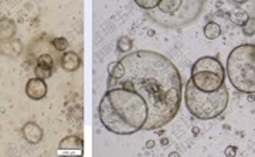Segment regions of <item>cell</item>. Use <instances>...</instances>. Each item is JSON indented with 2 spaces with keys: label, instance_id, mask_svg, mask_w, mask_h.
Segmentation results:
<instances>
[{
  "label": "cell",
  "instance_id": "6da1fadb",
  "mask_svg": "<svg viewBox=\"0 0 255 157\" xmlns=\"http://www.w3.org/2000/svg\"><path fill=\"white\" fill-rule=\"evenodd\" d=\"M108 88L121 87L143 96L149 116L143 131H156L169 125L182 104V75L164 55L138 50L123 55L108 68Z\"/></svg>",
  "mask_w": 255,
  "mask_h": 157
},
{
  "label": "cell",
  "instance_id": "7a4b0ae2",
  "mask_svg": "<svg viewBox=\"0 0 255 157\" xmlns=\"http://www.w3.org/2000/svg\"><path fill=\"white\" fill-rule=\"evenodd\" d=\"M98 115L104 128L111 133L126 136L143 131L149 116V108L138 92L114 87L108 88L98 105Z\"/></svg>",
  "mask_w": 255,
  "mask_h": 157
},
{
  "label": "cell",
  "instance_id": "3957f363",
  "mask_svg": "<svg viewBox=\"0 0 255 157\" xmlns=\"http://www.w3.org/2000/svg\"><path fill=\"white\" fill-rule=\"evenodd\" d=\"M203 6L204 0H162L156 9L146 13L159 26L176 28L196 22Z\"/></svg>",
  "mask_w": 255,
  "mask_h": 157
},
{
  "label": "cell",
  "instance_id": "277c9868",
  "mask_svg": "<svg viewBox=\"0 0 255 157\" xmlns=\"http://www.w3.org/2000/svg\"><path fill=\"white\" fill-rule=\"evenodd\" d=\"M227 75L237 91L255 93V44H241L230 52Z\"/></svg>",
  "mask_w": 255,
  "mask_h": 157
},
{
  "label": "cell",
  "instance_id": "5b68a950",
  "mask_svg": "<svg viewBox=\"0 0 255 157\" xmlns=\"http://www.w3.org/2000/svg\"><path fill=\"white\" fill-rule=\"evenodd\" d=\"M185 102L188 112L200 120L218 118L229 105V91L221 87L218 91L203 92L197 90L191 79H188L185 90Z\"/></svg>",
  "mask_w": 255,
  "mask_h": 157
},
{
  "label": "cell",
  "instance_id": "8992f818",
  "mask_svg": "<svg viewBox=\"0 0 255 157\" xmlns=\"http://www.w3.org/2000/svg\"><path fill=\"white\" fill-rule=\"evenodd\" d=\"M191 82L203 92L218 91L224 87L226 69L218 58L202 57L191 67Z\"/></svg>",
  "mask_w": 255,
  "mask_h": 157
},
{
  "label": "cell",
  "instance_id": "52a82bcc",
  "mask_svg": "<svg viewBox=\"0 0 255 157\" xmlns=\"http://www.w3.org/2000/svg\"><path fill=\"white\" fill-rule=\"evenodd\" d=\"M26 95L33 101H41L47 95V84L44 79L31 78L26 84Z\"/></svg>",
  "mask_w": 255,
  "mask_h": 157
},
{
  "label": "cell",
  "instance_id": "ba28073f",
  "mask_svg": "<svg viewBox=\"0 0 255 157\" xmlns=\"http://www.w3.org/2000/svg\"><path fill=\"white\" fill-rule=\"evenodd\" d=\"M22 135L26 139V142L30 144H39L43 140V129L36 123V122H27L26 125L22 128Z\"/></svg>",
  "mask_w": 255,
  "mask_h": 157
},
{
  "label": "cell",
  "instance_id": "9c48e42d",
  "mask_svg": "<svg viewBox=\"0 0 255 157\" xmlns=\"http://www.w3.org/2000/svg\"><path fill=\"white\" fill-rule=\"evenodd\" d=\"M61 68L67 72H74L81 67V57L74 51H64L60 60Z\"/></svg>",
  "mask_w": 255,
  "mask_h": 157
},
{
  "label": "cell",
  "instance_id": "30bf717a",
  "mask_svg": "<svg viewBox=\"0 0 255 157\" xmlns=\"http://www.w3.org/2000/svg\"><path fill=\"white\" fill-rule=\"evenodd\" d=\"M16 36V23L9 17L0 19V43H6L14 39Z\"/></svg>",
  "mask_w": 255,
  "mask_h": 157
},
{
  "label": "cell",
  "instance_id": "8fae6325",
  "mask_svg": "<svg viewBox=\"0 0 255 157\" xmlns=\"http://www.w3.org/2000/svg\"><path fill=\"white\" fill-rule=\"evenodd\" d=\"M82 147H84V140L75 135L64 137L58 144L60 150H82Z\"/></svg>",
  "mask_w": 255,
  "mask_h": 157
},
{
  "label": "cell",
  "instance_id": "7c38bea8",
  "mask_svg": "<svg viewBox=\"0 0 255 157\" xmlns=\"http://www.w3.org/2000/svg\"><path fill=\"white\" fill-rule=\"evenodd\" d=\"M204 36L206 39L209 40H215L218 39L221 36V27L218 23H214V22H210L204 26Z\"/></svg>",
  "mask_w": 255,
  "mask_h": 157
},
{
  "label": "cell",
  "instance_id": "4fadbf2b",
  "mask_svg": "<svg viewBox=\"0 0 255 157\" xmlns=\"http://www.w3.org/2000/svg\"><path fill=\"white\" fill-rule=\"evenodd\" d=\"M248 17H250V16H248V13H247L245 10H234V12L230 13V20H231V23L240 27L248 20Z\"/></svg>",
  "mask_w": 255,
  "mask_h": 157
},
{
  "label": "cell",
  "instance_id": "5bb4252c",
  "mask_svg": "<svg viewBox=\"0 0 255 157\" xmlns=\"http://www.w3.org/2000/svg\"><path fill=\"white\" fill-rule=\"evenodd\" d=\"M132 45H134V43H132V40L129 39L128 36H122V37H119L118 43H116V48H118V51L122 52V54H126V52L131 51V50H132Z\"/></svg>",
  "mask_w": 255,
  "mask_h": 157
},
{
  "label": "cell",
  "instance_id": "9a60e30c",
  "mask_svg": "<svg viewBox=\"0 0 255 157\" xmlns=\"http://www.w3.org/2000/svg\"><path fill=\"white\" fill-rule=\"evenodd\" d=\"M135 4H138L140 9H143V10H153V9H156L158 6H159V3H161L162 0H134Z\"/></svg>",
  "mask_w": 255,
  "mask_h": 157
},
{
  "label": "cell",
  "instance_id": "2e32d148",
  "mask_svg": "<svg viewBox=\"0 0 255 157\" xmlns=\"http://www.w3.org/2000/svg\"><path fill=\"white\" fill-rule=\"evenodd\" d=\"M37 67H43V68H51L54 69V60L50 54H41L37 57Z\"/></svg>",
  "mask_w": 255,
  "mask_h": 157
},
{
  "label": "cell",
  "instance_id": "e0dca14e",
  "mask_svg": "<svg viewBox=\"0 0 255 157\" xmlns=\"http://www.w3.org/2000/svg\"><path fill=\"white\" fill-rule=\"evenodd\" d=\"M242 33L247 37H253L255 36V17H248V20L241 26Z\"/></svg>",
  "mask_w": 255,
  "mask_h": 157
},
{
  "label": "cell",
  "instance_id": "ac0fdd59",
  "mask_svg": "<svg viewBox=\"0 0 255 157\" xmlns=\"http://www.w3.org/2000/svg\"><path fill=\"white\" fill-rule=\"evenodd\" d=\"M51 44H53V47L57 51H67L68 40L66 39V37H57V39H54L53 41H51Z\"/></svg>",
  "mask_w": 255,
  "mask_h": 157
},
{
  "label": "cell",
  "instance_id": "d6986e66",
  "mask_svg": "<svg viewBox=\"0 0 255 157\" xmlns=\"http://www.w3.org/2000/svg\"><path fill=\"white\" fill-rule=\"evenodd\" d=\"M53 71L51 68H43V67H37L36 66V69H34V74H36V77L40 79H48L51 75H53Z\"/></svg>",
  "mask_w": 255,
  "mask_h": 157
},
{
  "label": "cell",
  "instance_id": "ffe728a7",
  "mask_svg": "<svg viewBox=\"0 0 255 157\" xmlns=\"http://www.w3.org/2000/svg\"><path fill=\"white\" fill-rule=\"evenodd\" d=\"M153 146H155V142H153V140H149L148 143H146V147H148V149H152Z\"/></svg>",
  "mask_w": 255,
  "mask_h": 157
},
{
  "label": "cell",
  "instance_id": "44dd1931",
  "mask_svg": "<svg viewBox=\"0 0 255 157\" xmlns=\"http://www.w3.org/2000/svg\"><path fill=\"white\" fill-rule=\"evenodd\" d=\"M232 150H234V146H230V150L229 152H226V155H234V152H232Z\"/></svg>",
  "mask_w": 255,
  "mask_h": 157
},
{
  "label": "cell",
  "instance_id": "7402d4cb",
  "mask_svg": "<svg viewBox=\"0 0 255 157\" xmlns=\"http://www.w3.org/2000/svg\"><path fill=\"white\" fill-rule=\"evenodd\" d=\"M235 4H242V3H245V1H248V0H232Z\"/></svg>",
  "mask_w": 255,
  "mask_h": 157
}]
</instances>
